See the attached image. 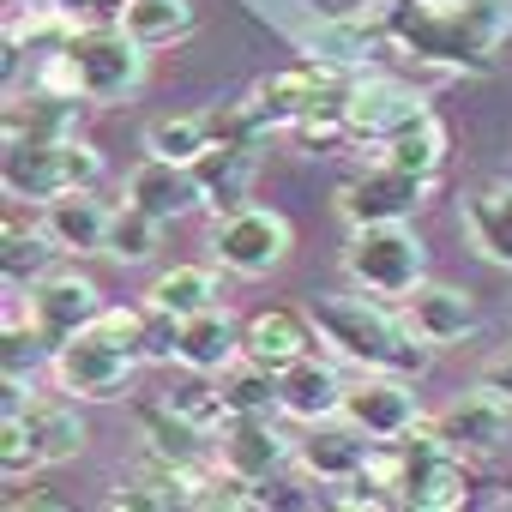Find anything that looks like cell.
I'll return each mask as SVG.
<instances>
[{"mask_svg":"<svg viewBox=\"0 0 512 512\" xmlns=\"http://www.w3.org/2000/svg\"><path fill=\"white\" fill-rule=\"evenodd\" d=\"M109 506L115 512H175V506H193L187 500V470H169V464L145 458V470H133L127 482L109 488Z\"/></svg>","mask_w":512,"mask_h":512,"instance_id":"cell-25","label":"cell"},{"mask_svg":"<svg viewBox=\"0 0 512 512\" xmlns=\"http://www.w3.org/2000/svg\"><path fill=\"white\" fill-rule=\"evenodd\" d=\"M7 205H13V199H7ZM55 253H61V247H55L43 229H25V223H19V205H13V217H7V241H0V266H7V284H13V290H19L25 278L37 284L43 272H55V266H49Z\"/></svg>","mask_w":512,"mask_h":512,"instance_id":"cell-31","label":"cell"},{"mask_svg":"<svg viewBox=\"0 0 512 512\" xmlns=\"http://www.w3.org/2000/svg\"><path fill=\"white\" fill-rule=\"evenodd\" d=\"M344 422H356L368 440H398V434H410V428L422 422V410H416V380L362 368V374L344 386Z\"/></svg>","mask_w":512,"mask_h":512,"instance_id":"cell-10","label":"cell"},{"mask_svg":"<svg viewBox=\"0 0 512 512\" xmlns=\"http://www.w3.org/2000/svg\"><path fill=\"white\" fill-rule=\"evenodd\" d=\"M404 320H410V332L422 338V344H434V350H452V344H464L470 338V326H476V308H470V296L464 290H452V284H416L404 302Z\"/></svg>","mask_w":512,"mask_h":512,"instance_id":"cell-18","label":"cell"},{"mask_svg":"<svg viewBox=\"0 0 512 512\" xmlns=\"http://www.w3.org/2000/svg\"><path fill=\"white\" fill-rule=\"evenodd\" d=\"M31 470H43V458H37V440L25 428V416H0V476L25 482Z\"/></svg>","mask_w":512,"mask_h":512,"instance_id":"cell-35","label":"cell"},{"mask_svg":"<svg viewBox=\"0 0 512 512\" xmlns=\"http://www.w3.org/2000/svg\"><path fill=\"white\" fill-rule=\"evenodd\" d=\"M344 272L356 290H368L380 302H404L428 278V247L410 223H368V229H350Z\"/></svg>","mask_w":512,"mask_h":512,"instance_id":"cell-5","label":"cell"},{"mask_svg":"<svg viewBox=\"0 0 512 512\" xmlns=\"http://www.w3.org/2000/svg\"><path fill=\"white\" fill-rule=\"evenodd\" d=\"M73 109L79 103H67L55 91H37V85H31V97L13 91L7 97V139H67L73 133Z\"/></svg>","mask_w":512,"mask_h":512,"instance_id":"cell-27","label":"cell"},{"mask_svg":"<svg viewBox=\"0 0 512 512\" xmlns=\"http://www.w3.org/2000/svg\"><path fill=\"white\" fill-rule=\"evenodd\" d=\"M157 235H163V217H151L145 205L121 199V205L109 211V241H103V253H109V260H121V266H145L151 253H157Z\"/></svg>","mask_w":512,"mask_h":512,"instance_id":"cell-30","label":"cell"},{"mask_svg":"<svg viewBox=\"0 0 512 512\" xmlns=\"http://www.w3.org/2000/svg\"><path fill=\"white\" fill-rule=\"evenodd\" d=\"M344 374L326 362V356H302L296 368L278 374V392H284V416L296 422H326V416H344Z\"/></svg>","mask_w":512,"mask_h":512,"instance_id":"cell-21","label":"cell"},{"mask_svg":"<svg viewBox=\"0 0 512 512\" xmlns=\"http://www.w3.org/2000/svg\"><path fill=\"white\" fill-rule=\"evenodd\" d=\"M308 314H314L320 338L332 344V356L350 362V368L422 380L428 362H434V344H422V338L410 332V320L392 314V302H380V296H368V290H356V296H320Z\"/></svg>","mask_w":512,"mask_h":512,"instance_id":"cell-2","label":"cell"},{"mask_svg":"<svg viewBox=\"0 0 512 512\" xmlns=\"http://www.w3.org/2000/svg\"><path fill=\"white\" fill-rule=\"evenodd\" d=\"M163 404H169V410H181V416H193V422H199V428H211V434L229 422L223 392H217V386H205V374H193V368H181V380H169Z\"/></svg>","mask_w":512,"mask_h":512,"instance_id":"cell-34","label":"cell"},{"mask_svg":"<svg viewBox=\"0 0 512 512\" xmlns=\"http://www.w3.org/2000/svg\"><path fill=\"white\" fill-rule=\"evenodd\" d=\"M217 296H223V290H217V272H211V266H169V272H157V284L145 290V302L163 308V314H175V320L205 314Z\"/></svg>","mask_w":512,"mask_h":512,"instance_id":"cell-28","label":"cell"},{"mask_svg":"<svg viewBox=\"0 0 512 512\" xmlns=\"http://www.w3.org/2000/svg\"><path fill=\"white\" fill-rule=\"evenodd\" d=\"M512 31V0H386V49L428 67H482Z\"/></svg>","mask_w":512,"mask_h":512,"instance_id":"cell-1","label":"cell"},{"mask_svg":"<svg viewBox=\"0 0 512 512\" xmlns=\"http://www.w3.org/2000/svg\"><path fill=\"white\" fill-rule=\"evenodd\" d=\"M109 211H115V205H103L91 187H73V193H61V199L43 205L37 229L67 253V260H79V253H103V241H109Z\"/></svg>","mask_w":512,"mask_h":512,"instance_id":"cell-16","label":"cell"},{"mask_svg":"<svg viewBox=\"0 0 512 512\" xmlns=\"http://www.w3.org/2000/svg\"><path fill=\"white\" fill-rule=\"evenodd\" d=\"M175 362L193 368V374H223L229 362H241V326H235V314H229L223 302H211L205 314L181 320V350H175Z\"/></svg>","mask_w":512,"mask_h":512,"instance_id":"cell-22","label":"cell"},{"mask_svg":"<svg viewBox=\"0 0 512 512\" xmlns=\"http://www.w3.org/2000/svg\"><path fill=\"white\" fill-rule=\"evenodd\" d=\"M476 386H482V392H494L500 404H512V344H506L500 356H488V362H482Z\"/></svg>","mask_w":512,"mask_h":512,"instance_id":"cell-37","label":"cell"},{"mask_svg":"<svg viewBox=\"0 0 512 512\" xmlns=\"http://www.w3.org/2000/svg\"><path fill=\"white\" fill-rule=\"evenodd\" d=\"M139 362H145V308H103L85 332L55 344L49 374H55V392L79 404H109V398H127Z\"/></svg>","mask_w":512,"mask_h":512,"instance_id":"cell-3","label":"cell"},{"mask_svg":"<svg viewBox=\"0 0 512 512\" xmlns=\"http://www.w3.org/2000/svg\"><path fill=\"white\" fill-rule=\"evenodd\" d=\"M428 7H440V0H428Z\"/></svg>","mask_w":512,"mask_h":512,"instance_id":"cell-39","label":"cell"},{"mask_svg":"<svg viewBox=\"0 0 512 512\" xmlns=\"http://www.w3.org/2000/svg\"><path fill=\"white\" fill-rule=\"evenodd\" d=\"M19 416H25V428H31L43 464H73V458L85 452V440H91V434H85V416H79V398H67V392L31 398Z\"/></svg>","mask_w":512,"mask_h":512,"instance_id":"cell-23","label":"cell"},{"mask_svg":"<svg viewBox=\"0 0 512 512\" xmlns=\"http://www.w3.org/2000/svg\"><path fill=\"white\" fill-rule=\"evenodd\" d=\"M139 440H145V458H157V464H169V470H199V464L217 458L211 428H199L193 416H181V410H169V404H145Z\"/></svg>","mask_w":512,"mask_h":512,"instance_id":"cell-19","label":"cell"},{"mask_svg":"<svg viewBox=\"0 0 512 512\" xmlns=\"http://www.w3.org/2000/svg\"><path fill=\"white\" fill-rule=\"evenodd\" d=\"M73 67H79V85H85V103H97V109H115V103H127L139 85H145V43H133L121 25H109V19H85V31L73 37Z\"/></svg>","mask_w":512,"mask_h":512,"instance_id":"cell-7","label":"cell"},{"mask_svg":"<svg viewBox=\"0 0 512 512\" xmlns=\"http://www.w3.org/2000/svg\"><path fill=\"white\" fill-rule=\"evenodd\" d=\"M103 151L79 133L67 139H7V163H0V187L13 205H49L73 187H97Z\"/></svg>","mask_w":512,"mask_h":512,"instance_id":"cell-4","label":"cell"},{"mask_svg":"<svg viewBox=\"0 0 512 512\" xmlns=\"http://www.w3.org/2000/svg\"><path fill=\"white\" fill-rule=\"evenodd\" d=\"M344 115H350V145H368V151L392 145L398 133H410L422 121H434L428 97L404 79H350V109Z\"/></svg>","mask_w":512,"mask_h":512,"instance_id":"cell-8","label":"cell"},{"mask_svg":"<svg viewBox=\"0 0 512 512\" xmlns=\"http://www.w3.org/2000/svg\"><path fill=\"white\" fill-rule=\"evenodd\" d=\"M440 440L452 446V452H464V458H494L500 446H506V434H512V404H500L494 392H464V398H452L440 416Z\"/></svg>","mask_w":512,"mask_h":512,"instance_id":"cell-15","label":"cell"},{"mask_svg":"<svg viewBox=\"0 0 512 512\" xmlns=\"http://www.w3.org/2000/svg\"><path fill=\"white\" fill-rule=\"evenodd\" d=\"M296 247V229L284 211L272 205H235L211 223V260L229 272V278H266L290 260Z\"/></svg>","mask_w":512,"mask_h":512,"instance_id":"cell-6","label":"cell"},{"mask_svg":"<svg viewBox=\"0 0 512 512\" xmlns=\"http://www.w3.org/2000/svg\"><path fill=\"white\" fill-rule=\"evenodd\" d=\"M181 350V320L145 302V362H175Z\"/></svg>","mask_w":512,"mask_h":512,"instance_id":"cell-36","label":"cell"},{"mask_svg":"<svg viewBox=\"0 0 512 512\" xmlns=\"http://www.w3.org/2000/svg\"><path fill=\"white\" fill-rule=\"evenodd\" d=\"M464 229L482 260L512 266V181H488L464 199Z\"/></svg>","mask_w":512,"mask_h":512,"instance_id":"cell-24","label":"cell"},{"mask_svg":"<svg viewBox=\"0 0 512 512\" xmlns=\"http://www.w3.org/2000/svg\"><path fill=\"white\" fill-rule=\"evenodd\" d=\"M211 139H217L211 115H163V121H151L145 151L151 157H169V163H199Z\"/></svg>","mask_w":512,"mask_h":512,"instance_id":"cell-32","label":"cell"},{"mask_svg":"<svg viewBox=\"0 0 512 512\" xmlns=\"http://www.w3.org/2000/svg\"><path fill=\"white\" fill-rule=\"evenodd\" d=\"M25 308H31V320H37V332H43L49 344H67V338H73V332H85L109 302H103V290H97L85 272L61 266V272H43V278L31 284Z\"/></svg>","mask_w":512,"mask_h":512,"instance_id":"cell-11","label":"cell"},{"mask_svg":"<svg viewBox=\"0 0 512 512\" xmlns=\"http://www.w3.org/2000/svg\"><path fill=\"white\" fill-rule=\"evenodd\" d=\"M374 446L380 440H368L356 422H308V434L296 440V464H302V476L308 482H326V488H344L368 458H374Z\"/></svg>","mask_w":512,"mask_h":512,"instance_id":"cell-14","label":"cell"},{"mask_svg":"<svg viewBox=\"0 0 512 512\" xmlns=\"http://www.w3.org/2000/svg\"><path fill=\"white\" fill-rule=\"evenodd\" d=\"M121 199H133V205H145L151 217L175 223V217H187V211H199V205H205V187H199L193 163L145 157V163H139V169L127 175V193H121Z\"/></svg>","mask_w":512,"mask_h":512,"instance_id":"cell-17","label":"cell"},{"mask_svg":"<svg viewBox=\"0 0 512 512\" xmlns=\"http://www.w3.org/2000/svg\"><path fill=\"white\" fill-rule=\"evenodd\" d=\"M253 157H260V151H253V139H235V133H217V139L205 145V157L193 163V175H199V187H205V211H211V217L247 205Z\"/></svg>","mask_w":512,"mask_h":512,"instance_id":"cell-20","label":"cell"},{"mask_svg":"<svg viewBox=\"0 0 512 512\" xmlns=\"http://www.w3.org/2000/svg\"><path fill=\"white\" fill-rule=\"evenodd\" d=\"M314 344H320V326H314V314H296V308H260L241 320V356L272 374L314 356Z\"/></svg>","mask_w":512,"mask_h":512,"instance_id":"cell-13","label":"cell"},{"mask_svg":"<svg viewBox=\"0 0 512 512\" xmlns=\"http://www.w3.org/2000/svg\"><path fill=\"white\" fill-rule=\"evenodd\" d=\"M380 157L398 163V169H410V175H422V181H434L446 169V127L440 121H422L410 133H398L392 145H380Z\"/></svg>","mask_w":512,"mask_h":512,"instance_id":"cell-33","label":"cell"},{"mask_svg":"<svg viewBox=\"0 0 512 512\" xmlns=\"http://www.w3.org/2000/svg\"><path fill=\"white\" fill-rule=\"evenodd\" d=\"M121 31L145 49H169V43L193 37V0H127Z\"/></svg>","mask_w":512,"mask_h":512,"instance_id":"cell-26","label":"cell"},{"mask_svg":"<svg viewBox=\"0 0 512 512\" xmlns=\"http://www.w3.org/2000/svg\"><path fill=\"white\" fill-rule=\"evenodd\" d=\"M217 392H223V404H229V416H278L284 410V392H278V374L272 368H260V362H229L223 374H217Z\"/></svg>","mask_w":512,"mask_h":512,"instance_id":"cell-29","label":"cell"},{"mask_svg":"<svg viewBox=\"0 0 512 512\" xmlns=\"http://www.w3.org/2000/svg\"><path fill=\"white\" fill-rule=\"evenodd\" d=\"M55 7H73V13H85V19H91V13H97V0H55Z\"/></svg>","mask_w":512,"mask_h":512,"instance_id":"cell-38","label":"cell"},{"mask_svg":"<svg viewBox=\"0 0 512 512\" xmlns=\"http://www.w3.org/2000/svg\"><path fill=\"white\" fill-rule=\"evenodd\" d=\"M422 193H428L422 175H410V169H398V163L380 157L374 169H362V175H350V181L338 187V217H344L350 229H368V223H410L416 205H422Z\"/></svg>","mask_w":512,"mask_h":512,"instance_id":"cell-9","label":"cell"},{"mask_svg":"<svg viewBox=\"0 0 512 512\" xmlns=\"http://www.w3.org/2000/svg\"><path fill=\"white\" fill-rule=\"evenodd\" d=\"M217 458H223L235 476H247L253 488H266V482L296 458V440H284L272 416H229V422L217 428Z\"/></svg>","mask_w":512,"mask_h":512,"instance_id":"cell-12","label":"cell"}]
</instances>
